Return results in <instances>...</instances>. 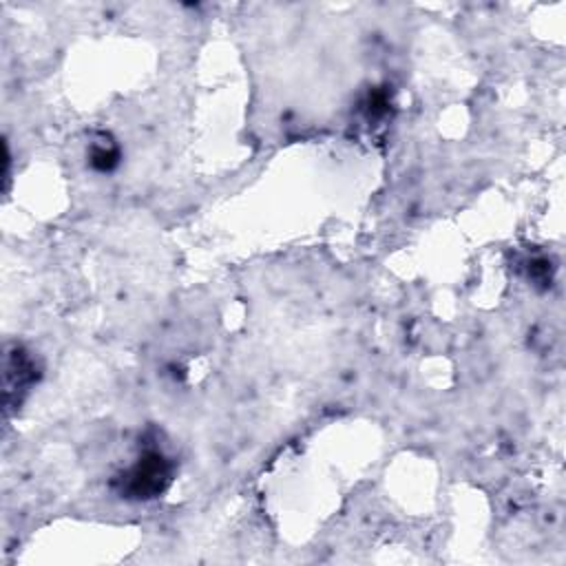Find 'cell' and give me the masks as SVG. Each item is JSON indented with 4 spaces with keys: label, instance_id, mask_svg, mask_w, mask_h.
<instances>
[{
    "label": "cell",
    "instance_id": "6da1fadb",
    "mask_svg": "<svg viewBox=\"0 0 566 566\" xmlns=\"http://www.w3.org/2000/svg\"><path fill=\"white\" fill-rule=\"evenodd\" d=\"M170 480V464L159 451H150L139 462L122 475V493L128 497H153L159 495Z\"/></svg>",
    "mask_w": 566,
    "mask_h": 566
}]
</instances>
